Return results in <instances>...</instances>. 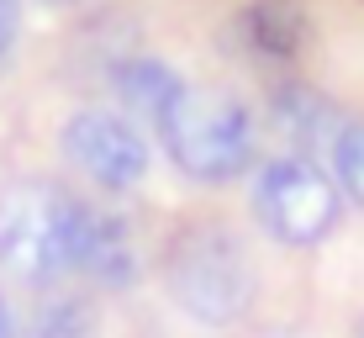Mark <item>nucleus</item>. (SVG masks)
Listing matches in <instances>:
<instances>
[{
	"instance_id": "obj_1",
	"label": "nucleus",
	"mask_w": 364,
	"mask_h": 338,
	"mask_svg": "<svg viewBox=\"0 0 364 338\" xmlns=\"http://www.w3.org/2000/svg\"><path fill=\"white\" fill-rule=\"evenodd\" d=\"M85 201L53 180L0 185V270L32 285H53L74 275V238Z\"/></svg>"
},
{
	"instance_id": "obj_2",
	"label": "nucleus",
	"mask_w": 364,
	"mask_h": 338,
	"mask_svg": "<svg viewBox=\"0 0 364 338\" xmlns=\"http://www.w3.org/2000/svg\"><path fill=\"white\" fill-rule=\"evenodd\" d=\"M164 285L191 317L200 322H232L254 302V259L243 238L222 222H191L164 254Z\"/></svg>"
},
{
	"instance_id": "obj_3",
	"label": "nucleus",
	"mask_w": 364,
	"mask_h": 338,
	"mask_svg": "<svg viewBox=\"0 0 364 338\" xmlns=\"http://www.w3.org/2000/svg\"><path fill=\"white\" fill-rule=\"evenodd\" d=\"M159 137H164L169 159L180 164V174L206 180V185L232 180L254 159V117L228 90H196V85H185V95L159 122Z\"/></svg>"
},
{
	"instance_id": "obj_4",
	"label": "nucleus",
	"mask_w": 364,
	"mask_h": 338,
	"mask_svg": "<svg viewBox=\"0 0 364 338\" xmlns=\"http://www.w3.org/2000/svg\"><path fill=\"white\" fill-rule=\"evenodd\" d=\"M254 211L269 238L291 248L322 243L343 217V191L311 159H269L254 180Z\"/></svg>"
},
{
	"instance_id": "obj_5",
	"label": "nucleus",
	"mask_w": 364,
	"mask_h": 338,
	"mask_svg": "<svg viewBox=\"0 0 364 338\" xmlns=\"http://www.w3.org/2000/svg\"><path fill=\"white\" fill-rule=\"evenodd\" d=\"M64 154L100 191H132L148 180V164H154L148 137L117 111H74L64 127Z\"/></svg>"
},
{
	"instance_id": "obj_6",
	"label": "nucleus",
	"mask_w": 364,
	"mask_h": 338,
	"mask_svg": "<svg viewBox=\"0 0 364 338\" xmlns=\"http://www.w3.org/2000/svg\"><path fill=\"white\" fill-rule=\"evenodd\" d=\"M143 270L137 238L127 228V217L111 206H85L80 211V238H74V275L106 285V291H127Z\"/></svg>"
},
{
	"instance_id": "obj_7",
	"label": "nucleus",
	"mask_w": 364,
	"mask_h": 338,
	"mask_svg": "<svg viewBox=\"0 0 364 338\" xmlns=\"http://www.w3.org/2000/svg\"><path fill=\"white\" fill-rule=\"evenodd\" d=\"M111 85H117L122 106H127L132 117H148L154 127L169 117V106L185 95L180 74H174L164 58H148V53H132V58H122V64H111Z\"/></svg>"
},
{
	"instance_id": "obj_8",
	"label": "nucleus",
	"mask_w": 364,
	"mask_h": 338,
	"mask_svg": "<svg viewBox=\"0 0 364 338\" xmlns=\"http://www.w3.org/2000/svg\"><path fill=\"white\" fill-rule=\"evenodd\" d=\"M95 302L80 291H53L43 307L32 312L27 338H95Z\"/></svg>"
},
{
	"instance_id": "obj_9",
	"label": "nucleus",
	"mask_w": 364,
	"mask_h": 338,
	"mask_svg": "<svg viewBox=\"0 0 364 338\" xmlns=\"http://www.w3.org/2000/svg\"><path fill=\"white\" fill-rule=\"evenodd\" d=\"M333 185L348 196V201L364 206V122H343V127L333 132Z\"/></svg>"
},
{
	"instance_id": "obj_10",
	"label": "nucleus",
	"mask_w": 364,
	"mask_h": 338,
	"mask_svg": "<svg viewBox=\"0 0 364 338\" xmlns=\"http://www.w3.org/2000/svg\"><path fill=\"white\" fill-rule=\"evenodd\" d=\"M274 127L285 137H296V143H317L322 132H328V111L311 90H280L274 95Z\"/></svg>"
},
{
	"instance_id": "obj_11",
	"label": "nucleus",
	"mask_w": 364,
	"mask_h": 338,
	"mask_svg": "<svg viewBox=\"0 0 364 338\" xmlns=\"http://www.w3.org/2000/svg\"><path fill=\"white\" fill-rule=\"evenodd\" d=\"M21 43V0H0V64Z\"/></svg>"
},
{
	"instance_id": "obj_12",
	"label": "nucleus",
	"mask_w": 364,
	"mask_h": 338,
	"mask_svg": "<svg viewBox=\"0 0 364 338\" xmlns=\"http://www.w3.org/2000/svg\"><path fill=\"white\" fill-rule=\"evenodd\" d=\"M11 333H16V328H11V307L0 302V338H11Z\"/></svg>"
},
{
	"instance_id": "obj_13",
	"label": "nucleus",
	"mask_w": 364,
	"mask_h": 338,
	"mask_svg": "<svg viewBox=\"0 0 364 338\" xmlns=\"http://www.w3.org/2000/svg\"><path fill=\"white\" fill-rule=\"evenodd\" d=\"M48 6H80V0H48Z\"/></svg>"
}]
</instances>
